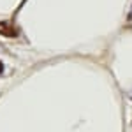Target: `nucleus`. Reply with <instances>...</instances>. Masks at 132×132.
<instances>
[{"label": "nucleus", "mask_w": 132, "mask_h": 132, "mask_svg": "<svg viewBox=\"0 0 132 132\" xmlns=\"http://www.w3.org/2000/svg\"><path fill=\"white\" fill-rule=\"evenodd\" d=\"M0 35H4V37H16L18 32H16V28L11 25L9 21H0Z\"/></svg>", "instance_id": "1"}, {"label": "nucleus", "mask_w": 132, "mask_h": 132, "mask_svg": "<svg viewBox=\"0 0 132 132\" xmlns=\"http://www.w3.org/2000/svg\"><path fill=\"white\" fill-rule=\"evenodd\" d=\"M0 72H2V63H0Z\"/></svg>", "instance_id": "2"}]
</instances>
